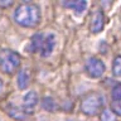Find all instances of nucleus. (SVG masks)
<instances>
[{
	"mask_svg": "<svg viewBox=\"0 0 121 121\" xmlns=\"http://www.w3.org/2000/svg\"><path fill=\"white\" fill-rule=\"evenodd\" d=\"M111 96H112L113 102H119V101H121V83H117V85L112 88Z\"/></svg>",
	"mask_w": 121,
	"mask_h": 121,
	"instance_id": "obj_14",
	"label": "nucleus"
},
{
	"mask_svg": "<svg viewBox=\"0 0 121 121\" xmlns=\"http://www.w3.org/2000/svg\"><path fill=\"white\" fill-rule=\"evenodd\" d=\"M3 88H4V83H3V81H1V78H0V93L3 92Z\"/></svg>",
	"mask_w": 121,
	"mask_h": 121,
	"instance_id": "obj_17",
	"label": "nucleus"
},
{
	"mask_svg": "<svg viewBox=\"0 0 121 121\" xmlns=\"http://www.w3.org/2000/svg\"><path fill=\"white\" fill-rule=\"evenodd\" d=\"M14 19L19 25L25 28H33L40 22V11L35 4L25 3L17 8Z\"/></svg>",
	"mask_w": 121,
	"mask_h": 121,
	"instance_id": "obj_1",
	"label": "nucleus"
},
{
	"mask_svg": "<svg viewBox=\"0 0 121 121\" xmlns=\"http://www.w3.org/2000/svg\"><path fill=\"white\" fill-rule=\"evenodd\" d=\"M86 71L91 77L93 78H98L104 74L105 72V64L102 60H100L98 58H95V57H91V58L87 59L86 62Z\"/></svg>",
	"mask_w": 121,
	"mask_h": 121,
	"instance_id": "obj_4",
	"label": "nucleus"
},
{
	"mask_svg": "<svg viewBox=\"0 0 121 121\" xmlns=\"http://www.w3.org/2000/svg\"><path fill=\"white\" fill-rule=\"evenodd\" d=\"M101 121H116V115L111 108H105L101 112Z\"/></svg>",
	"mask_w": 121,
	"mask_h": 121,
	"instance_id": "obj_11",
	"label": "nucleus"
},
{
	"mask_svg": "<svg viewBox=\"0 0 121 121\" xmlns=\"http://www.w3.org/2000/svg\"><path fill=\"white\" fill-rule=\"evenodd\" d=\"M29 81H30V74H29L28 69H22L18 74V86H19V88L20 90L26 88L28 85H29Z\"/></svg>",
	"mask_w": 121,
	"mask_h": 121,
	"instance_id": "obj_8",
	"label": "nucleus"
},
{
	"mask_svg": "<svg viewBox=\"0 0 121 121\" xmlns=\"http://www.w3.org/2000/svg\"><path fill=\"white\" fill-rule=\"evenodd\" d=\"M9 115L13 116L14 119H17V120H23V119L25 117L24 111H20L19 108H15V107H10V110H9Z\"/></svg>",
	"mask_w": 121,
	"mask_h": 121,
	"instance_id": "obj_15",
	"label": "nucleus"
},
{
	"mask_svg": "<svg viewBox=\"0 0 121 121\" xmlns=\"http://www.w3.org/2000/svg\"><path fill=\"white\" fill-rule=\"evenodd\" d=\"M54 45H56V38H54V35H53V34H51V35L47 37V39H45L44 43H43L42 54H43L44 57L49 56V54L53 52V49H54Z\"/></svg>",
	"mask_w": 121,
	"mask_h": 121,
	"instance_id": "obj_7",
	"label": "nucleus"
},
{
	"mask_svg": "<svg viewBox=\"0 0 121 121\" xmlns=\"http://www.w3.org/2000/svg\"><path fill=\"white\" fill-rule=\"evenodd\" d=\"M43 43H44V38L42 34H35V35H33V38H32V51L33 52L42 51Z\"/></svg>",
	"mask_w": 121,
	"mask_h": 121,
	"instance_id": "obj_9",
	"label": "nucleus"
},
{
	"mask_svg": "<svg viewBox=\"0 0 121 121\" xmlns=\"http://www.w3.org/2000/svg\"><path fill=\"white\" fill-rule=\"evenodd\" d=\"M42 105H43V108H45L47 111H54V110L57 108V105H56L54 100L51 98V97H44Z\"/></svg>",
	"mask_w": 121,
	"mask_h": 121,
	"instance_id": "obj_12",
	"label": "nucleus"
},
{
	"mask_svg": "<svg viewBox=\"0 0 121 121\" xmlns=\"http://www.w3.org/2000/svg\"><path fill=\"white\" fill-rule=\"evenodd\" d=\"M105 98L98 92H91L82 100L81 102V111L87 116H95L98 111L104 107Z\"/></svg>",
	"mask_w": 121,
	"mask_h": 121,
	"instance_id": "obj_2",
	"label": "nucleus"
},
{
	"mask_svg": "<svg viewBox=\"0 0 121 121\" xmlns=\"http://www.w3.org/2000/svg\"><path fill=\"white\" fill-rule=\"evenodd\" d=\"M20 56L10 49L0 51V69L4 73H13L20 66Z\"/></svg>",
	"mask_w": 121,
	"mask_h": 121,
	"instance_id": "obj_3",
	"label": "nucleus"
},
{
	"mask_svg": "<svg viewBox=\"0 0 121 121\" xmlns=\"http://www.w3.org/2000/svg\"><path fill=\"white\" fill-rule=\"evenodd\" d=\"M64 5L68 8H72V9L76 10V13H82L83 10L86 9L87 3L83 1V0H79V1H71V3H64Z\"/></svg>",
	"mask_w": 121,
	"mask_h": 121,
	"instance_id": "obj_10",
	"label": "nucleus"
},
{
	"mask_svg": "<svg viewBox=\"0 0 121 121\" xmlns=\"http://www.w3.org/2000/svg\"><path fill=\"white\" fill-rule=\"evenodd\" d=\"M38 104V96L34 91H30L25 95L24 97V102H23V110L24 113H32L35 105Z\"/></svg>",
	"mask_w": 121,
	"mask_h": 121,
	"instance_id": "obj_6",
	"label": "nucleus"
},
{
	"mask_svg": "<svg viewBox=\"0 0 121 121\" xmlns=\"http://www.w3.org/2000/svg\"><path fill=\"white\" fill-rule=\"evenodd\" d=\"M104 24H105V17L104 13L101 10L95 11L91 17V24H90V29L92 33H100L104 29Z\"/></svg>",
	"mask_w": 121,
	"mask_h": 121,
	"instance_id": "obj_5",
	"label": "nucleus"
},
{
	"mask_svg": "<svg viewBox=\"0 0 121 121\" xmlns=\"http://www.w3.org/2000/svg\"><path fill=\"white\" fill-rule=\"evenodd\" d=\"M113 74L117 77H121V56H117L115 60H113V66H112Z\"/></svg>",
	"mask_w": 121,
	"mask_h": 121,
	"instance_id": "obj_13",
	"label": "nucleus"
},
{
	"mask_svg": "<svg viewBox=\"0 0 121 121\" xmlns=\"http://www.w3.org/2000/svg\"><path fill=\"white\" fill-rule=\"evenodd\" d=\"M111 110L115 115H121V101L119 102H113L111 106Z\"/></svg>",
	"mask_w": 121,
	"mask_h": 121,
	"instance_id": "obj_16",
	"label": "nucleus"
}]
</instances>
